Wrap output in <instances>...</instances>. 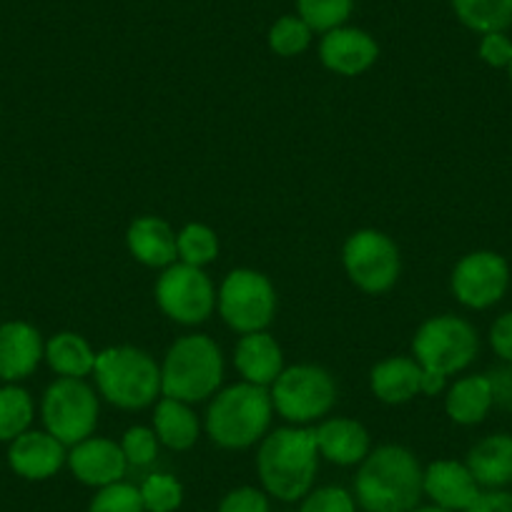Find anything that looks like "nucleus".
Returning a JSON list of instances; mask_svg holds the SVG:
<instances>
[{
    "mask_svg": "<svg viewBox=\"0 0 512 512\" xmlns=\"http://www.w3.org/2000/svg\"><path fill=\"white\" fill-rule=\"evenodd\" d=\"M425 467L402 445H379L354 477V500L364 512H412L420 505Z\"/></svg>",
    "mask_w": 512,
    "mask_h": 512,
    "instance_id": "obj_1",
    "label": "nucleus"
},
{
    "mask_svg": "<svg viewBox=\"0 0 512 512\" xmlns=\"http://www.w3.org/2000/svg\"><path fill=\"white\" fill-rule=\"evenodd\" d=\"M256 472L264 492L282 502L302 500L314 490L319 472V450L314 427H279L259 442Z\"/></svg>",
    "mask_w": 512,
    "mask_h": 512,
    "instance_id": "obj_2",
    "label": "nucleus"
},
{
    "mask_svg": "<svg viewBox=\"0 0 512 512\" xmlns=\"http://www.w3.org/2000/svg\"><path fill=\"white\" fill-rule=\"evenodd\" d=\"M269 387L236 382L216 392L204 415V430L221 450H249L269 435L274 420Z\"/></svg>",
    "mask_w": 512,
    "mask_h": 512,
    "instance_id": "obj_3",
    "label": "nucleus"
},
{
    "mask_svg": "<svg viewBox=\"0 0 512 512\" xmlns=\"http://www.w3.org/2000/svg\"><path fill=\"white\" fill-rule=\"evenodd\" d=\"M91 377L98 397L118 410H146L161 400V364L131 344L101 349Z\"/></svg>",
    "mask_w": 512,
    "mask_h": 512,
    "instance_id": "obj_4",
    "label": "nucleus"
},
{
    "mask_svg": "<svg viewBox=\"0 0 512 512\" xmlns=\"http://www.w3.org/2000/svg\"><path fill=\"white\" fill-rule=\"evenodd\" d=\"M224 352L209 334H184L161 362V397L199 405L211 400L224 384Z\"/></svg>",
    "mask_w": 512,
    "mask_h": 512,
    "instance_id": "obj_5",
    "label": "nucleus"
},
{
    "mask_svg": "<svg viewBox=\"0 0 512 512\" xmlns=\"http://www.w3.org/2000/svg\"><path fill=\"white\" fill-rule=\"evenodd\" d=\"M274 412L287 425L312 427L329 417L337 405V379L319 364H292L284 367L277 382L269 387Z\"/></svg>",
    "mask_w": 512,
    "mask_h": 512,
    "instance_id": "obj_6",
    "label": "nucleus"
},
{
    "mask_svg": "<svg viewBox=\"0 0 512 512\" xmlns=\"http://www.w3.org/2000/svg\"><path fill=\"white\" fill-rule=\"evenodd\" d=\"M277 309L279 299L272 279L256 269H231L216 289V312L236 334L267 332Z\"/></svg>",
    "mask_w": 512,
    "mask_h": 512,
    "instance_id": "obj_7",
    "label": "nucleus"
},
{
    "mask_svg": "<svg viewBox=\"0 0 512 512\" xmlns=\"http://www.w3.org/2000/svg\"><path fill=\"white\" fill-rule=\"evenodd\" d=\"M480 354V334L475 324L457 314H437L425 319L412 337V357L427 372L452 377L470 367Z\"/></svg>",
    "mask_w": 512,
    "mask_h": 512,
    "instance_id": "obj_8",
    "label": "nucleus"
},
{
    "mask_svg": "<svg viewBox=\"0 0 512 512\" xmlns=\"http://www.w3.org/2000/svg\"><path fill=\"white\" fill-rule=\"evenodd\" d=\"M43 430L51 432L66 447L96 435L101 417V397L86 379L56 377L41 397Z\"/></svg>",
    "mask_w": 512,
    "mask_h": 512,
    "instance_id": "obj_9",
    "label": "nucleus"
},
{
    "mask_svg": "<svg viewBox=\"0 0 512 512\" xmlns=\"http://www.w3.org/2000/svg\"><path fill=\"white\" fill-rule=\"evenodd\" d=\"M342 264L349 282L364 294L390 292L402 274L400 246L379 229H359L344 241Z\"/></svg>",
    "mask_w": 512,
    "mask_h": 512,
    "instance_id": "obj_10",
    "label": "nucleus"
},
{
    "mask_svg": "<svg viewBox=\"0 0 512 512\" xmlns=\"http://www.w3.org/2000/svg\"><path fill=\"white\" fill-rule=\"evenodd\" d=\"M156 304L171 322L199 327L216 312V287L201 267L176 262L161 272L154 287Z\"/></svg>",
    "mask_w": 512,
    "mask_h": 512,
    "instance_id": "obj_11",
    "label": "nucleus"
},
{
    "mask_svg": "<svg viewBox=\"0 0 512 512\" xmlns=\"http://www.w3.org/2000/svg\"><path fill=\"white\" fill-rule=\"evenodd\" d=\"M510 279V264L505 256L492 249H477L455 264L450 274V289L462 307L482 312L505 299Z\"/></svg>",
    "mask_w": 512,
    "mask_h": 512,
    "instance_id": "obj_12",
    "label": "nucleus"
},
{
    "mask_svg": "<svg viewBox=\"0 0 512 512\" xmlns=\"http://www.w3.org/2000/svg\"><path fill=\"white\" fill-rule=\"evenodd\" d=\"M8 467L28 482H43L56 477L68 462V447L48 430H28L13 442L6 452Z\"/></svg>",
    "mask_w": 512,
    "mask_h": 512,
    "instance_id": "obj_13",
    "label": "nucleus"
},
{
    "mask_svg": "<svg viewBox=\"0 0 512 512\" xmlns=\"http://www.w3.org/2000/svg\"><path fill=\"white\" fill-rule=\"evenodd\" d=\"M68 470L81 485L106 487L113 482H121L128 472L126 455L121 450V442L111 437H86L78 445L68 447Z\"/></svg>",
    "mask_w": 512,
    "mask_h": 512,
    "instance_id": "obj_14",
    "label": "nucleus"
},
{
    "mask_svg": "<svg viewBox=\"0 0 512 512\" xmlns=\"http://www.w3.org/2000/svg\"><path fill=\"white\" fill-rule=\"evenodd\" d=\"M46 357V339L23 319L0 324V382L21 384L36 374Z\"/></svg>",
    "mask_w": 512,
    "mask_h": 512,
    "instance_id": "obj_15",
    "label": "nucleus"
},
{
    "mask_svg": "<svg viewBox=\"0 0 512 512\" xmlns=\"http://www.w3.org/2000/svg\"><path fill=\"white\" fill-rule=\"evenodd\" d=\"M379 43L362 28L339 26L324 33L319 43V61L337 76H362L377 63Z\"/></svg>",
    "mask_w": 512,
    "mask_h": 512,
    "instance_id": "obj_16",
    "label": "nucleus"
},
{
    "mask_svg": "<svg viewBox=\"0 0 512 512\" xmlns=\"http://www.w3.org/2000/svg\"><path fill=\"white\" fill-rule=\"evenodd\" d=\"M422 490L432 505L452 512H467L480 497L482 487L472 477L470 467L460 460H435L425 467Z\"/></svg>",
    "mask_w": 512,
    "mask_h": 512,
    "instance_id": "obj_17",
    "label": "nucleus"
},
{
    "mask_svg": "<svg viewBox=\"0 0 512 512\" xmlns=\"http://www.w3.org/2000/svg\"><path fill=\"white\" fill-rule=\"evenodd\" d=\"M319 457L339 467L362 465L364 457L372 452V440L362 422L352 417H324L314 425Z\"/></svg>",
    "mask_w": 512,
    "mask_h": 512,
    "instance_id": "obj_18",
    "label": "nucleus"
},
{
    "mask_svg": "<svg viewBox=\"0 0 512 512\" xmlns=\"http://www.w3.org/2000/svg\"><path fill=\"white\" fill-rule=\"evenodd\" d=\"M425 369L412 354H395L369 369V390L384 405H407L422 395Z\"/></svg>",
    "mask_w": 512,
    "mask_h": 512,
    "instance_id": "obj_19",
    "label": "nucleus"
},
{
    "mask_svg": "<svg viewBox=\"0 0 512 512\" xmlns=\"http://www.w3.org/2000/svg\"><path fill=\"white\" fill-rule=\"evenodd\" d=\"M128 254L149 269H161L179 262L176 231L161 216H139L126 229Z\"/></svg>",
    "mask_w": 512,
    "mask_h": 512,
    "instance_id": "obj_20",
    "label": "nucleus"
},
{
    "mask_svg": "<svg viewBox=\"0 0 512 512\" xmlns=\"http://www.w3.org/2000/svg\"><path fill=\"white\" fill-rule=\"evenodd\" d=\"M234 367L249 384L272 387L284 372V349L269 332L241 334L234 347Z\"/></svg>",
    "mask_w": 512,
    "mask_h": 512,
    "instance_id": "obj_21",
    "label": "nucleus"
},
{
    "mask_svg": "<svg viewBox=\"0 0 512 512\" xmlns=\"http://www.w3.org/2000/svg\"><path fill=\"white\" fill-rule=\"evenodd\" d=\"M465 465L482 490H505L512 485V435L492 432L467 452Z\"/></svg>",
    "mask_w": 512,
    "mask_h": 512,
    "instance_id": "obj_22",
    "label": "nucleus"
},
{
    "mask_svg": "<svg viewBox=\"0 0 512 512\" xmlns=\"http://www.w3.org/2000/svg\"><path fill=\"white\" fill-rule=\"evenodd\" d=\"M492 407H495V392H492L490 374H465L447 387L445 412L455 425H482Z\"/></svg>",
    "mask_w": 512,
    "mask_h": 512,
    "instance_id": "obj_23",
    "label": "nucleus"
},
{
    "mask_svg": "<svg viewBox=\"0 0 512 512\" xmlns=\"http://www.w3.org/2000/svg\"><path fill=\"white\" fill-rule=\"evenodd\" d=\"M154 432L164 447L174 452H186L199 442L201 420L189 402L161 397L154 405Z\"/></svg>",
    "mask_w": 512,
    "mask_h": 512,
    "instance_id": "obj_24",
    "label": "nucleus"
},
{
    "mask_svg": "<svg viewBox=\"0 0 512 512\" xmlns=\"http://www.w3.org/2000/svg\"><path fill=\"white\" fill-rule=\"evenodd\" d=\"M96 357L98 352L88 344L86 337H81L78 332H56L46 339L43 362L56 377L86 379L96 369Z\"/></svg>",
    "mask_w": 512,
    "mask_h": 512,
    "instance_id": "obj_25",
    "label": "nucleus"
},
{
    "mask_svg": "<svg viewBox=\"0 0 512 512\" xmlns=\"http://www.w3.org/2000/svg\"><path fill=\"white\" fill-rule=\"evenodd\" d=\"M457 21L470 31L497 33L512 26V0H450Z\"/></svg>",
    "mask_w": 512,
    "mask_h": 512,
    "instance_id": "obj_26",
    "label": "nucleus"
},
{
    "mask_svg": "<svg viewBox=\"0 0 512 512\" xmlns=\"http://www.w3.org/2000/svg\"><path fill=\"white\" fill-rule=\"evenodd\" d=\"M36 420V402L23 384L0 387V442H13L28 432Z\"/></svg>",
    "mask_w": 512,
    "mask_h": 512,
    "instance_id": "obj_27",
    "label": "nucleus"
},
{
    "mask_svg": "<svg viewBox=\"0 0 512 512\" xmlns=\"http://www.w3.org/2000/svg\"><path fill=\"white\" fill-rule=\"evenodd\" d=\"M176 249H179V262L204 269L216 262L221 244L211 226L201 224V221H191L184 229L176 231Z\"/></svg>",
    "mask_w": 512,
    "mask_h": 512,
    "instance_id": "obj_28",
    "label": "nucleus"
},
{
    "mask_svg": "<svg viewBox=\"0 0 512 512\" xmlns=\"http://www.w3.org/2000/svg\"><path fill=\"white\" fill-rule=\"evenodd\" d=\"M354 0H297V16L314 33H329L352 16Z\"/></svg>",
    "mask_w": 512,
    "mask_h": 512,
    "instance_id": "obj_29",
    "label": "nucleus"
},
{
    "mask_svg": "<svg viewBox=\"0 0 512 512\" xmlns=\"http://www.w3.org/2000/svg\"><path fill=\"white\" fill-rule=\"evenodd\" d=\"M314 31L299 16H282L269 28V48L282 58L302 56L312 46Z\"/></svg>",
    "mask_w": 512,
    "mask_h": 512,
    "instance_id": "obj_30",
    "label": "nucleus"
},
{
    "mask_svg": "<svg viewBox=\"0 0 512 512\" xmlns=\"http://www.w3.org/2000/svg\"><path fill=\"white\" fill-rule=\"evenodd\" d=\"M139 490L146 512H176L184 502V485L169 472H151Z\"/></svg>",
    "mask_w": 512,
    "mask_h": 512,
    "instance_id": "obj_31",
    "label": "nucleus"
},
{
    "mask_svg": "<svg viewBox=\"0 0 512 512\" xmlns=\"http://www.w3.org/2000/svg\"><path fill=\"white\" fill-rule=\"evenodd\" d=\"M88 512H146L141 490L131 482H113V485L98 487L93 495Z\"/></svg>",
    "mask_w": 512,
    "mask_h": 512,
    "instance_id": "obj_32",
    "label": "nucleus"
},
{
    "mask_svg": "<svg viewBox=\"0 0 512 512\" xmlns=\"http://www.w3.org/2000/svg\"><path fill=\"white\" fill-rule=\"evenodd\" d=\"M159 437H156L154 427L134 425L128 427L121 437V450L126 455L128 467H149L154 465L159 457Z\"/></svg>",
    "mask_w": 512,
    "mask_h": 512,
    "instance_id": "obj_33",
    "label": "nucleus"
},
{
    "mask_svg": "<svg viewBox=\"0 0 512 512\" xmlns=\"http://www.w3.org/2000/svg\"><path fill=\"white\" fill-rule=\"evenodd\" d=\"M299 512H357V500L339 485H324L302 497Z\"/></svg>",
    "mask_w": 512,
    "mask_h": 512,
    "instance_id": "obj_34",
    "label": "nucleus"
},
{
    "mask_svg": "<svg viewBox=\"0 0 512 512\" xmlns=\"http://www.w3.org/2000/svg\"><path fill=\"white\" fill-rule=\"evenodd\" d=\"M216 512H272V507H269L267 492L256 490L251 485H241L226 492Z\"/></svg>",
    "mask_w": 512,
    "mask_h": 512,
    "instance_id": "obj_35",
    "label": "nucleus"
},
{
    "mask_svg": "<svg viewBox=\"0 0 512 512\" xmlns=\"http://www.w3.org/2000/svg\"><path fill=\"white\" fill-rule=\"evenodd\" d=\"M477 56L490 68H505L507 71L512 61V41L507 38L505 31L485 33L480 38V46H477Z\"/></svg>",
    "mask_w": 512,
    "mask_h": 512,
    "instance_id": "obj_36",
    "label": "nucleus"
},
{
    "mask_svg": "<svg viewBox=\"0 0 512 512\" xmlns=\"http://www.w3.org/2000/svg\"><path fill=\"white\" fill-rule=\"evenodd\" d=\"M487 339H490L492 352H495L505 364H512V309L510 312L500 314V317L492 322Z\"/></svg>",
    "mask_w": 512,
    "mask_h": 512,
    "instance_id": "obj_37",
    "label": "nucleus"
},
{
    "mask_svg": "<svg viewBox=\"0 0 512 512\" xmlns=\"http://www.w3.org/2000/svg\"><path fill=\"white\" fill-rule=\"evenodd\" d=\"M467 512H512V490H482Z\"/></svg>",
    "mask_w": 512,
    "mask_h": 512,
    "instance_id": "obj_38",
    "label": "nucleus"
},
{
    "mask_svg": "<svg viewBox=\"0 0 512 512\" xmlns=\"http://www.w3.org/2000/svg\"><path fill=\"white\" fill-rule=\"evenodd\" d=\"M490 382L492 392H495V405L512 412V364L490 372Z\"/></svg>",
    "mask_w": 512,
    "mask_h": 512,
    "instance_id": "obj_39",
    "label": "nucleus"
},
{
    "mask_svg": "<svg viewBox=\"0 0 512 512\" xmlns=\"http://www.w3.org/2000/svg\"><path fill=\"white\" fill-rule=\"evenodd\" d=\"M447 387V377L435 372H427L425 369V377H422V395L425 397H437L440 392H445Z\"/></svg>",
    "mask_w": 512,
    "mask_h": 512,
    "instance_id": "obj_40",
    "label": "nucleus"
},
{
    "mask_svg": "<svg viewBox=\"0 0 512 512\" xmlns=\"http://www.w3.org/2000/svg\"><path fill=\"white\" fill-rule=\"evenodd\" d=\"M412 512H452V510H445V507H437V505H417Z\"/></svg>",
    "mask_w": 512,
    "mask_h": 512,
    "instance_id": "obj_41",
    "label": "nucleus"
},
{
    "mask_svg": "<svg viewBox=\"0 0 512 512\" xmlns=\"http://www.w3.org/2000/svg\"><path fill=\"white\" fill-rule=\"evenodd\" d=\"M507 76H510V81H512V61H510V66H507Z\"/></svg>",
    "mask_w": 512,
    "mask_h": 512,
    "instance_id": "obj_42",
    "label": "nucleus"
}]
</instances>
